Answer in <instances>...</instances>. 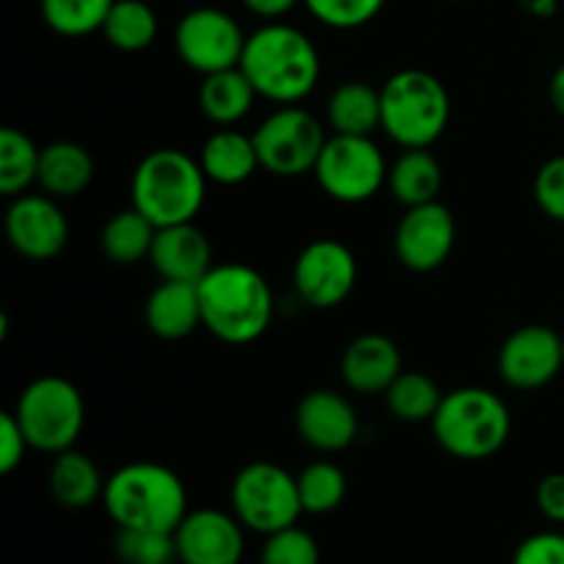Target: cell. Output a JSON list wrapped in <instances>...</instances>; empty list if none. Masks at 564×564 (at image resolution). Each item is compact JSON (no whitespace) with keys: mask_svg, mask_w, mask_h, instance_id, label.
Returning <instances> with one entry per match:
<instances>
[{"mask_svg":"<svg viewBox=\"0 0 564 564\" xmlns=\"http://www.w3.org/2000/svg\"><path fill=\"white\" fill-rule=\"evenodd\" d=\"M28 449H31V444H28L14 411L0 413V474L17 471L25 460Z\"/></svg>","mask_w":564,"mask_h":564,"instance_id":"obj_37","label":"cell"},{"mask_svg":"<svg viewBox=\"0 0 564 564\" xmlns=\"http://www.w3.org/2000/svg\"><path fill=\"white\" fill-rule=\"evenodd\" d=\"M91 152L75 141H53L42 149L36 185L53 198H75L94 182Z\"/></svg>","mask_w":564,"mask_h":564,"instance_id":"obj_22","label":"cell"},{"mask_svg":"<svg viewBox=\"0 0 564 564\" xmlns=\"http://www.w3.org/2000/svg\"><path fill=\"white\" fill-rule=\"evenodd\" d=\"M231 512L240 518L242 527L264 538L295 527L303 516L297 477L279 463H248L231 482Z\"/></svg>","mask_w":564,"mask_h":564,"instance_id":"obj_8","label":"cell"},{"mask_svg":"<svg viewBox=\"0 0 564 564\" xmlns=\"http://www.w3.org/2000/svg\"><path fill=\"white\" fill-rule=\"evenodd\" d=\"M6 240L31 262H50L69 242V220L58 198L47 193H22L6 209Z\"/></svg>","mask_w":564,"mask_h":564,"instance_id":"obj_13","label":"cell"},{"mask_svg":"<svg viewBox=\"0 0 564 564\" xmlns=\"http://www.w3.org/2000/svg\"><path fill=\"white\" fill-rule=\"evenodd\" d=\"M248 33L240 22L224 9L198 6L182 14L174 31V50L187 69L198 75L235 69L240 66Z\"/></svg>","mask_w":564,"mask_h":564,"instance_id":"obj_11","label":"cell"},{"mask_svg":"<svg viewBox=\"0 0 564 564\" xmlns=\"http://www.w3.org/2000/svg\"><path fill=\"white\" fill-rule=\"evenodd\" d=\"M105 482L97 463L88 455L77 452L75 446L61 455H53L50 466V494L66 510H86V507L102 501Z\"/></svg>","mask_w":564,"mask_h":564,"instance_id":"obj_23","label":"cell"},{"mask_svg":"<svg viewBox=\"0 0 564 564\" xmlns=\"http://www.w3.org/2000/svg\"><path fill=\"white\" fill-rule=\"evenodd\" d=\"M240 69L259 97L275 105H301L317 88L323 61L301 28L275 20L248 33Z\"/></svg>","mask_w":564,"mask_h":564,"instance_id":"obj_1","label":"cell"},{"mask_svg":"<svg viewBox=\"0 0 564 564\" xmlns=\"http://www.w3.org/2000/svg\"><path fill=\"white\" fill-rule=\"evenodd\" d=\"M295 430L314 452L336 455L358 438V413L341 391L314 389L297 402Z\"/></svg>","mask_w":564,"mask_h":564,"instance_id":"obj_17","label":"cell"},{"mask_svg":"<svg viewBox=\"0 0 564 564\" xmlns=\"http://www.w3.org/2000/svg\"><path fill=\"white\" fill-rule=\"evenodd\" d=\"M512 564H564V534L538 532L516 549Z\"/></svg>","mask_w":564,"mask_h":564,"instance_id":"obj_38","label":"cell"},{"mask_svg":"<svg viewBox=\"0 0 564 564\" xmlns=\"http://www.w3.org/2000/svg\"><path fill=\"white\" fill-rule=\"evenodd\" d=\"M538 507L551 523H564V474H549L540 479Z\"/></svg>","mask_w":564,"mask_h":564,"instance_id":"obj_39","label":"cell"},{"mask_svg":"<svg viewBox=\"0 0 564 564\" xmlns=\"http://www.w3.org/2000/svg\"><path fill=\"white\" fill-rule=\"evenodd\" d=\"M499 378L510 389L538 391L564 367V341L549 325H521L499 347Z\"/></svg>","mask_w":564,"mask_h":564,"instance_id":"obj_14","label":"cell"},{"mask_svg":"<svg viewBox=\"0 0 564 564\" xmlns=\"http://www.w3.org/2000/svg\"><path fill=\"white\" fill-rule=\"evenodd\" d=\"M116 556L121 564H180L174 532H147V529H119Z\"/></svg>","mask_w":564,"mask_h":564,"instance_id":"obj_33","label":"cell"},{"mask_svg":"<svg viewBox=\"0 0 564 564\" xmlns=\"http://www.w3.org/2000/svg\"><path fill=\"white\" fill-rule=\"evenodd\" d=\"M154 237H158V226L135 207H130L105 220L102 231H99V248L108 262L138 264L149 259Z\"/></svg>","mask_w":564,"mask_h":564,"instance_id":"obj_27","label":"cell"},{"mask_svg":"<svg viewBox=\"0 0 564 564\" xmlns=\"http://www.w3.org/2000/svg\"><path fill=\"white\" fill-rule=\"evenodd\" d=\"M386 408L394 419L408 424L433 422L438 411L444 391L430 375L416 372V369H402L400 378L386 389Z\"/></svg>","mask_w":564,"mask_h":564,"instance_id":"obj_29","label":"cell"},{"mask_svg":"<svg viewBox=\"0 0 564 564\" xmlns=\"http://www.w3.org/2000/svg\"><path fill=\"white\" fill-rule=\"evenodd\" d=\"M113 0H39L44 25L64 39H80L102 31Z\"/></svg>","mask_w":564,"mask_h":564,"instance_id":"obj_31","label":"cell"},{"mask_svg":"<svg viewBox=\"0 0 564 564\" xmlns=\"http://www.w3.org/2000/svg\"><path fill=\"white\" fill-rule=\"evenodd\" d=\"M297 490H301L303 512H308V516H328V512H334L345 501L347 477L330 460L308 463L297 474Z\"/></svg>","mask_w":564,"mask_h":564,"instance_id":"obj_32","label":"cell"},{"mask_svg":"<svg viewBox=\"0 0 564 564\" xmlns=\"http://www.w3.org/2000/svg\"><path fill=\"white\" fill-rule=\"evenodd\" d=\"M297 3H303V0H242V6L264 22L281 20V17L290 14Z\"/></svg>","mask_w":564,"mask_h":564,"instance_id":"obj_40","label":"cell"},{"mask_svg":"<svg viewBox=\"0 0 564 564\" xmlns=\"http://www.w3.org/2000/svg\"><path fill=\"white\" fill-rule=\"evenodd\" d=\"M198 163H202L209 182L224 187L242 185L262 169L253 135L237 130V127H218L204 141L202 152H198Z\"/></svg>","mask_w":564,"mask_h":564,"instance_id":"obj_21","label":"cell"},{"mask_svg":"<svg viewBox=\"0 0 564 564\" xmlns=\"http://www.w3.org/2000/svg\"><path fill=\"white\" fill-rule=\"evenodd\" d=\"M534 202L556 224H564V154L545 160L534 176Z\"/></svg>","mask_w":564,"mask_h":564,"instance_id":"obj_36","label":"cell"},{"mask_svg":"<svg viewBox=\"0 0 564 564\" xmlns=\"http://www.w3.org/2000/svg\"><path fill=\"white\" fill-rule=\"evenodd\" d=\"M149 264L158 270L163 281H191L198 284L213 264V246L209 237L196 224H176L158 229Z\"/></svg>","mask_w":564,"mask_h":564,"instance_id":"obj_19","label":"cell"},{"mask_svg":"<svg viewBox=\"0 0 564 564\" xmlns=\"http://www.w3.org/2000/svg\"><path fill=\"white\" fill-rule=\"evenodd\" d=\"M259 564H319V545L295 523L264 538Z\"/></svg>","mask_w":564,"mask_h":564,"instance_id":"obj_35","label":"cell"},{"mask_svg":"<svg viewBox=\"0 0 564 564\" xmlns=\"http://www.w3.org/2000/svg\"><path fill=\"white\" fill-rule=\"evenodd\" d=\"M430 427L446 455L457 460H488L510 441L512 413L496 391L463 386L446 391Z\"/></svg>","mask_w":564,"mask_h":564,"instance_id":"obj_5","label":"cell"},{"mask_svg":"<svg viewBox=\"0 0 564 564\" xmlns=\"http://www.w3.org/2000/svg\"><path fill=\"white\" fill-rule=\"evenodd\" d=\"M386 187L405 209L438 202L444 187V165L430 149H402L400 158L389 163Z\"/></svg>","mask_w":564,"mask_h":564,"instance_id":"obj_24","label":"cell"},{"mask_svg":"<svg viewBox=\"0 0 564 564\" xmlns=\"http://www.w3.org/2000/svg\"><path fill=\"white\" fill-rule=\"evenodd\" d=\"M207 174L193 154L182 149H154L132 171L130 198L138 213L158 229L191 224L207 202Z\"/></svg>","mask_w":564,"mask_h":564,"instance_id":"obj_4","label":"cell"},{"mask_svg":"<svg viewBox=\"0 0 564 564\" xmlns=\"http://www.w3.org/2000/svg\"><path fill=\"white\" fill-rule=\"evenodd\" d=\"M14 416L31 449L61 455L77 444L86 427V400L72 380L44 375L22 389Z\"/></svg>","mask_w":564,"mask_h":564,"instance_id":"obj_7","label":"cell"},{"mask_svg":"<svg viewBox=\"0 0 564 564\" xmlns=\"http://www.w3.org/2000/svg\"><path fill=\"white\" fill-rule=\"evenodd\" d=\"M341 383L352 394H386L402 372V352L394 339L383 334H361L341 352Z\"/></svg>","mask_w":564,"mask_h":564,"instance_id":"obj_18","label":"cell"},{"mask_svg":"<svg viewBox=\"0 0 564 564\" xmlns=\"http://www.w3.org/2000/svg\"><path fill=\"white\" fill-rule=\"evenodd\" d=\"M457 224L446 204L430 202L408 207L394 229V253L402 268L433 273L455 251Z\"/></svg>","mask_w":564,"mask_h":564,"instance_id":"obj_15","label":"cell"},{"mask_svg":"<svg viewBox=\"0 0 564 564\" xmlns=\"http://www.w3.org/2000/svg\"><path fill=\"white\" fill-rule=\"evenodd\" d=\"M325 119L336 135H372L380 130V88L367 80H347L334 88Z\"/></svg>","mask_w":564,"mask_h":564,"instance_id":"obj_26","label":"cell"},{"mask_svg":"<svg viewBox=\"0 0 564 564\" xmlns=\"http://www.w3.org/2000/svg\"><path fill=\"white\" fill-rule=\"evenodd\" d=\"M180 564H242L246 527L235 512L193 510L174 532Z\"/></svg>","mask_w":564,"mask_h":564,"instance_id":"obj_16","label":"cell"},{"mask_svg":"<svg viewBox=\"0 0 564 564\" xmlns=\"http://www.w3.org/2000/svg\"><path fill=\"white\" fill-rule=\"evenodd\" d=\"M39 160L42 149L17 127L0 130V193L6 198H17L28 193V187L39 180Z\"/></svg>","mask_w":564,"mask_h":564,"instance_id":"obj_30","label":"cell"},{"mask_svg":"<svg viewBox=\"0 0 564 564\" xmlns=\"http://www.w3.org/2000/svg\"><path fill=\"white\" fill-rule=\"evenodd\" d=\"M251 135L262 169L284 180L314 171L319 152L328 141L323 121L301 105H279L273 113L259 121Z\"/></svg>","mask_w":564,"mask_h":564,"instance_id":"obj_10","label":"cell"},{"mask_svg":"<svg viewBox=\"0 0 564 564\" xmlns=\"http://www.w3.org/2000/svg\"><path fill=\"white\" fill-rule=\"evenodd\" d=\"M158 11L147 0H113L99 33L121 53H141L158 39Z\"/></svg>","mask_w":564,"mask_h":564,"instance_id":"obj_28","label":"cell"},{"mask_svg":"<svg viewBox=\"0 0 564 564\" xmlns=\"http://www.w3.org/2000/svg\"><path fill=\"white\" fill-rule=\"evenodd\" d=\"M257 99V88L240 66L204 75L198 86V108L207 121L218 127H235L237 121L246 119Z\"/></svg>","mask_w":564,"mask_h":564,"instance_id":"obj_25","label":"cell"},{"mask_svg":"<svg viewBox=\"0 0 564 564\" xmlns=\"http://www.w3.org/2000/svg\"><path fill=\"white\" fill-rule=\"evenodd\" d=\"M308 14L334 31H356L383 11L386 0H303Z\"/></svg>","mask_w":564,"mask_h":564,"instance_id":"obj_34","label":"cell"},{"mask_svg":"<svg viewBox=\"0 0 564 564\" xmlns=\"http://www.w3.org/2000/svg\"><path fill=\"white\" fill-rule=\"evenodd\" d=\"M196 286L202 328L226 345H251L273 323V290L251 264H215Z\"/></svg>","mask_w":564,"mask_h":564,"instance_id":"obj_2","label":"cell"},{"mask_svg":"<svg viewBox=\"0 0 564 564\" xmlns=\"http://www.w3.org/2000/svg\"><path fill=\"white\" fill-rule=\"evenodd\" d=\"M562 341H564V336H562Z\"/></svg>","mask_w":564,"mask_h":564,"instance_id":"obj_43","label":"cell"},{"mask_svg":"<svg viewBox=\"0 0 564 564\" xmlns=\"http://www.w3.org/2000/svg\"><path fill=\"white\" fill-rule=\"evenodd\" d=\"M358 281V259L341 240H314L297 253L292 284L306 306L336 308L352 295Z\"/></svg>","mask_w":564,"mask_h":564,"instance_id":"obj_12","label":"cell"},{"mask_svg":"<svg viewBox=\"0 0 564 564\" xmlns=\"http://www.w3.org/2000/svg\"><path fill=\"white\" fill-rule=\"evenodd\" d=\"M452 99L433 72L402 69L380 86V130L402 149H430L446 132Z\"/></svg>","mask_w":564,"mask_h":564,"instance_id":"obj_6","label":"cell"},{"mask_svg":"<svg viewBox=\"0 0 564 564\" xmlns=\"http://www.w3.org/2000/svg\"><path fill=\"white\" fill-rule=\"evenodd\" d=\"M521 6L529 11V14L540 17V20L556 14V0H521Z\"/></svg>","mask_w":564,"mask_h":564,"instance_id":"obj_42","label":"cell"},{"mask_svg":"<svg viewBox=\"0 0 564 564\" xmlns=\"http://www.w3.org/2000/svg\"><path fill=\"white\" fill-rule=\"evenodd\" d=\"M147 328L158 339L180 341L202 325V303L198 286L191 281H160L143 306Z\"/></svg>","mask_w":564,"mask_h":564,"instance_id":"obj_20","label":"cell"},{"mask_svg":"<svg viewBox=\"0 0 564 564\" xmlns=\"http://www.w3.org/2000/svg\"><path fill=\"white\" fill-rule=\"evenodd\" d=\"M549 94H551V105H554L556 113L564 116V64L554 72V77H551Z\"/></svg>","mask_w":564,"mask_h":564,"instance_id":"obj_41","label":"cell"},{"mask_svg":"<svg viewBox=\"0 0 564 564\" xmlns=\"http://www.w3.org/2000/svg\"><path fill=\"white\" fill-rule=\"evenodd\" d=\"M102 507L119 529L176 532L187 516V490L176 471L163 463L135 460L105 482Z\"/></svg>","mask_w":564,"mask_h":564,"instance_id":"obj_3","label":"cell"},{"mask_svg":"<svg viewBox=\"0 0 564 564\" xmlns=\"http://www.w3.org/2000/svg\"><path fill=\"white\" fill-rule=\"evenodd\" d=\"M328 198L339 204H364L389 180V160L372 135H328L312 171Z\"/></svg>","mask_w":564,"mask_h":564,"instance_id":"obj_9","label":"cell"}]
</instances>
